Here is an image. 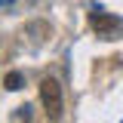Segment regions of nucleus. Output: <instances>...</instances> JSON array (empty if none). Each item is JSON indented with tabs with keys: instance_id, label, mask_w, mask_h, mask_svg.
I'll return each mask as SVG.
<instances>
[{
	"instance_id": "nucleus-1",
	"label": "nucleus",
	"mask_w": 123,
	"mask_h": 123,
	"mask_svg": "<svg viewBox=\"0 0 123 123\" xmlns=\"http://www.w3.org/2000/svg\"><path fill=\"white\" fill-rule=\"evenodd\" d=\"M40 102H43L46 114H49L52 120L62 117V108H65V102H62V86L52 80V77H46L43 83H40Z\"/></svg>"
},
{
	"instance_id": "nucleus-2",
	"label": "nucleus",
	"mask_w": 123,
	"mask_h": 123,
	"mask_svg": "<svg viewBox=\"0 0 123 123\" xmlns=\"http://www.w3.org/2000/svg\"><path fill=\"white\" fill-rule=\"evenodd\" d=\"M89 25H92L95 31H98V37H108V40H111V37H114L117 31H123V22H120V18H117V15H108V12H102V9L89 15Z\"/></svg>"
},
{
	"instance_id": "nucleus-3",
	"label": "nucleus",
	"mask_w": 123,
	"mask_h": 123,
	"mask_svg": "<svg viewBox=\"0 0 123 123\" xmlns=\"http://www.w3.org/2000/svg\"><path fill=\"white\" fill-rule=\"evenodd\" d=\"M22 83H25V74H22V71H9V74L3 77V86H6L9 92L22 89Z\"/></svg>"
},
{
	"instance_id": "nucleus-4",
	"label": "nucleus",
	"mask_w": 123,
	"mask_h": 123,
	"mask_svg": "<svg viewBox=\"0 0 123 123\" xmlns=\"http://www.w3.org/2000/svg\"><path fill=\"white\" fill-rule=\"evenodd\" d=\"M12 3H15V0H0V6H12Z\"/></svg>"
}]
</instances>
